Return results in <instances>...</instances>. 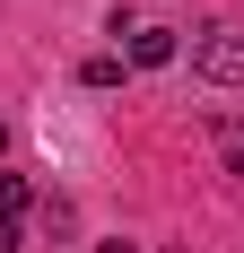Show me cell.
<instances>
[{"label": "cell", "mask_w": 244, "mask_h": 253, "mask_svg": "<svg viewBox=\"0 0 244 253\" xmlns=\"http://www.w3.org/2000/svg\"><path fill=\"white\" fill-rule=\"evenodd\" d=\"M192 70L209 79V87H244V35H227V26L192 35Z\"/></svg>", "instance_id": "cell-1"}, {"label": "cell", "mask_w": 244, "mask_h": 253, "mask_svg": "<svg viewBox=\"0 0 244 253\" xmlns=\"http://www.w3.org/2000/svg\"><path fill=\"white\" fill-rule=\"evenodd\" d=\"M174 52H183V44H174V26H131V52H122V61H131V70H166Z\"/></svg>", "instance_id": "cell-2"}, {"label": "cell", "mask_w": 244, "mask_h": 253, "mask_svg": "<svg viewBox=\"0 0 244 253\" xmlns=\"http://www.w3.org/2000/svg\"><path fill=\"white\" fill-rule=\"evenodd\" d=\"M35 210V192H26V175H0V236H18V218Z\"/></svg>", "instance_id": "cell-3"}, {"label": "cell", "mask_w": 244, "mask_h": 253, "mask_svg": "<svg viewBox=\"0 0 244 253\" xmlns=\"http://www.w3.org/2000/svg\"><path fill=\"white\" fill-rule=\"evenodd\" d=\"M122 70H131L122 52H96V61H87V70H79V79H87V87H96V96H105V87H122Z\"/></svg>", "instance_id": "cell-4"}, {"label": "cell", "mask_w": 244, "mask_h": 253, "mask_svg": "<svg viewBox=\"0 0 244 253\" xmlns=\"http://www.w3.org/2000/svg\"><path fill=\"white\" fill-rule=\"evenodd\" d=\"M96 253H131V245H96Z\"/></svg>", "instance_id": "cell-5"}]
</instances>
